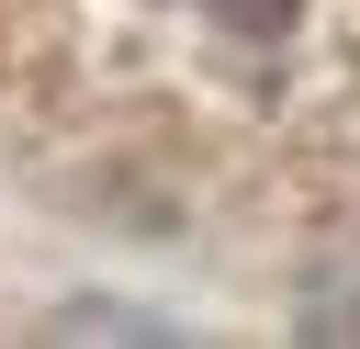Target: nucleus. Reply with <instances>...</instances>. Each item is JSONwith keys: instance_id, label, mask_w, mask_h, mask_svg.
<instances>
[{"instance_id": "f257e3e1", "label": "nucleus", "mask_w": 360, "mask_h": 349, "mask_svg": "<svg viewBox=\"0 0 360 349\" xmlns=\"http://www.w3.org/2000/svg\"><path fill=\"white\" fill-rule=\"evenodd\" d=\"M191 11H236V23H259V11H281V0H191Z\"/></svg>"}]
</instances>
